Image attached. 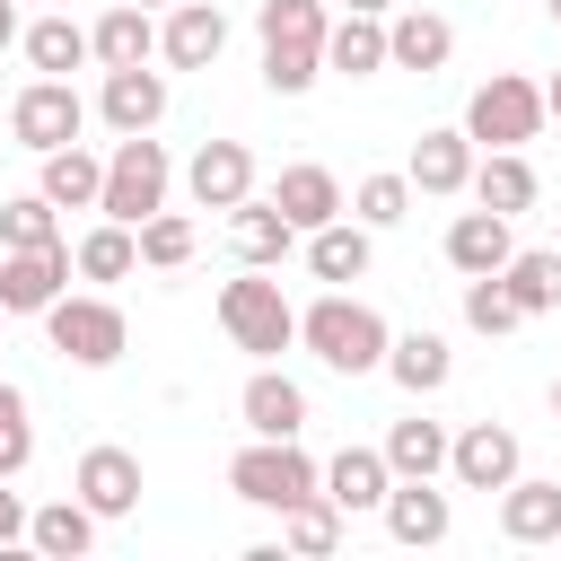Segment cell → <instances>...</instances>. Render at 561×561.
<instances>
[{"instance_id": "13", "label": "cell", "mask_w": 561, "mask_h": 561, "mask_svg": "<svg viewBox=\"0 0 561 561\" xmlns=\"http://www.w3.org/2000/svg\"><path fill=\"white\" fill-rule=\"evenodd\" d=\"M228 254H237V263H254V272H272V263H289V254H298V228L280 219V202H272V193H245V202L228 210Z\"/></svg>"}, {"instance_id": "48", "label": "cell", "mask_w": 561, "mask_h": 561, "mask_svg": "<svg viewBox=\"0 0 561 561\" xmlns=\"http://www.w3.org/2000/svg\"><path fill=\"white\" fill-rule=\"evenodd\" d=\"M543 9H552V26H561V0H543Z\"/></svg>"}, {"instance_id": "43", "label": "cell", "mask_w": 561, "mask_h": 561, "mask_svg": "<svg viewBox=\"0 0 561 561\" xmlns=\"http://www.w3.org/2000/svg\"><path fill=\"white\" fill-rule=\"evenodd\" d=\"M18 35H26V26H18V0H0V53H9Z\"/></svg>"}, {"instance_id": "23", "label": "cell", "mask_w": 561, "mask_h": 561, "mask_svg": "<svg viewBox=\"0 0 561 561\" xmlns=\"http://www.w3.org/2000/svg\"><path fill=\"white\" fill-rule=\"evenodd\" d=\"M35 193H44L53 210H96V193H105V158H96L88 140H61V149H44Z\"/></svg>"}, {"instance_id": "14", "label": "cell", "mask_w": 561, "mask_h": 561, "mask_svg": "<svg viewBox=\"0 0 561 561\" xmlns=\"http://www.w3.org/2000/svg\"><path fill=\"white\" fill-rule=\"evenodd\" d=\"M298 245H307V272H316L324 289H342V280H368V263H377V228H359L351 210H342V219H324V228H307Z\"/></svg>"}, {"instance_id": "45", "label": "cell", "mask_w": 561, "mask_h": 561, "mask_svg": "<svg viewBox=\"0 0 561 561\" xmlns=\"http://www.w3.org/2000/svg\"><path fill=\"white\" fill-rule=\"evenodd\" d=\"M342 9H368V18H386V9H394V0H342Z\"/></svg>"}, {"instance_id": "36", "label": "cell", "mask_w": 561, "mask_h": 561, "mask_svg": "<svg viewBox=\"0 0 561 561\" xmlns=\"http://www.w3.org/2000/svg\"><path fill=\"white\" fill-rule=\"evenodd\" d=\"M131 237H140V263H149V272H184V263H193V245H202L184 210H149Z\"/></svg>"}, {"instance_id": "29", "label": "cell", "mask_w": 561, "mask_h": 561, "mask_svg": "<svg viewBox=\"0 0 561 561\" xmlns=\"http://www.w3.org/2000/svg\"><path fill=\"white\" fill-rule=\"evenodd\" d=\"M324 70H342V79H377V70H386V18L342 9V18L324 26Z\"/></svg>"}, {"instance_id": "47", "label": "cell", "mask_w": 561, "mask_h": 561, "mask_svg": "<svg viewBox=\"0 0 561 561\" xmlns=\"http://www.w3.org/2000/svg\"><path fill=\"white\" fill-rule=\"evenodd\" d=\"M552 412H561V377H552Z\"/></svg>"}, {"instance_id": "46", "label": "cell", "mask_w": 561, "mask_h": 561, "mask_svg": "<svg viewBox=\"0 0 561 561\" xmlns=\"http://www.w3.org/2000/svg\"><path fill=\"white\" fill-rule=\"evenodd\" d=\"M131 9H175V0H131Z\"/></svg>"}, {"instance_id": "39", "label": "cell", "mask_w": 561, "mask_h": 561, "mask_svg": "<svg viewBox=\"0 0 561 561\" xmlns=\"http://www.w3.org/2000/svg\"><path fill=\"white\" fill-rule=\"evenodd\" d=\"M324 79V53L316 44H263V88L272 96H307Z\"/></svg>"}, {"instance_id": "12", "label": "cell", "mask_w": 561, "mask_h": 561, "mask_svg": "<svg viewBox=\"0 0 561 561\" xmlns=\"http://www.w3.org/2000/svg\"><path fill=\"white\" fill-rule=\"evenodd\" d=\"M184 193H193L202 210H237V202L254 193V149H245V140H202V149L184 158Z\"/></svg>"}, {"instance_id": "19", "label": "cell", "mask_w": 561, "mask_h": 561, "mask_svg": "<svg viewBox=\"0 0 561 561\" xmlns=\"http://www.w3.org/2000/svg\"><path fill=\"white\" fill-rule=\"evenodd\" d=\"M473 158H482V149L465 140V123H447V131H421V140H412V167H403V175H412V193L447 202V193L473 184Z\"/></svg>"}, {"instance_id": "17", "label": "cell", "mask_w": 561, "mask_h": 561, "mask_svg": "<svg viewBox=\"0 0 561 561\" xmlns=\"http://www.w3.org/2000/svg\"><path fill=\"white\" fill-rule=\"evenodd\" d=\"M377 517H386V535H394V543H412V552L447 543V526H456V508H447L438 473H430V482H394V491L377 500Z\"/></svg>"}, {"instance_id": "3", "label": "cell", "mask_w": 561, "mask_h": 561, "mask_svg": "<svg viewBox=\"0 0 561 561\" xmlns=\"http://www.w3.org/2000/svg\"><path fill=\"white\" fill-rule=\"evenodd\" d=\"M167 184H175V158H167V140H149V131H123V140L105 149V193H96V210H105V219H123V228H140L149 210H167Z\"/></svg>"}, {"instance_id": "26", "label": "cell", "mask_w": 561, "mask_h": 561, "mask_svg": "<svg viewBox=\"0 0 561 561\" xmlns=\"http://www.w3.org/2000/svg\"><path fill=\"white\" fill-rule=\"evenodd\" d=\"M482 210H500V219H517V210H535V167H526V149H482L473 158V184H465Z\"/></svg>"}, {"instance_id": "20", "label": "cell", "mask_w": 561, "mask_h": 561, "mask_svg": "<svg viewBox=\"0 0 561 561\" xmlns=\"http://www.w3.org/2000/svg\"><path fill=\"white\" fill-rule=\"evenodd\" d=\"M508 254H517V219H500V210H482V202L447 219V263H456L465 280H473V272H500Z\"/></svg>"}, {"instance_id": "11", "label": "cell", "mask_w": 561, "mask_h": 561, "mask_svg": "<svg viewBox=\"0 0 561 561\" xmlns=\"http://www.w3.org/2000/svg\"><path fill=\"white\" fill-rule=\"evenodd\" d=\"M96 114H105V131H114V140H123V131H158V123H167V70H149V61L105 70Z\"/></svg>"}, {"instance_id": "10", "label": "cell", "mask_w": 561, "mask_h": 561, "mask_svg": "<svg viewBox=\"0 0 561 561\" xmlns=\"http://www.w3.org/2000/svg\"><path fill=\"white\" fill-rule=\"evenodd\" d=\"M228 53V9L219 0H175L167 26H158V61L167 70H210Z\"/></svg>"}, {"instance_id": "44", "label": "cell", "mask_w": 561, "mask_h": 561, "mask_svg": "<svg viewBox=\"0 0 561 561\" xmlns=\"http://www.w3.org/2000/svg\"><path fill=\"white\" fill-rule=\"evenodd\" d=\"M543 123H561V70L543 79Z\"/></svg>"}, {"instance_id": "6", "label": "cell", "mask_w": 561, "mask_h": 561, "mask_svg": "<svg viewBox=\"0 0 561 561\" xmlns=\"http://www.w3.org/2000/svg\"><path fill=\"white\" fill-rule=\"evenodd\" d=\"M543 131V88L517 79V70H491L473 96H465V140L473 149H526Z\"/></svg>"}, {"instance_id": "49", "label": "cell", "mask_w": 561, "mask_h": 561, "mask_svg": "<svg viewBox=\"0 0 561 561\" xmlns=\"http://www.w3.org/2000/svg\"><path fill=\"white\" fill-rule=\"evenodd\" d=\"M44 9H61V0H44Z\"/></svg>"}, {"instance_id": "8", "label": "cell", "mask_w": 561, "mask_h": 561, "mask_svg": "<svg viewBox=\"0 0 561 561\" xmlns=\"http://www.w3.org/2000/svg\"><path fill=\"white\" fill-rule=\"evenodd\" d=\"M447 473L465 491H500V482L526 473V447H517L508 421H465V430H447Z\"/></svg>"}, {"instance_id": "28", "label": "cell", "mask_w": 561, "mask_h": 561, "mask_svg": "<svg viewBox=\"0 0 561 561\" xmlns=\"http://www.w3.org/2000/svg\"><path fill=\"white\" fill-rule=\"evenodd\" d=\"M26 543L44 561H79V552H96V508L79 491L70 500H44V508H26Z\"/></svg>"}, {"instance_id": "9", "label": "cell", "mask_w": 561, "mask_h": 561, "mask_svg": "<svg viewBox=\"0 0 561 561\" xmlns=\"http://www.w3.org/2000/svg\"><path fill=\"white\" fill-rule=\"evenodd\" d=\"M70 289V245H0V316H44Z\"/></svg>"}, {"instance_id": "18", "label": "cell", "mask_w": 561, "mask_h": 561, "mask_svg": "<svg viewBox=\"0 0 561 561\" xmlns=\"http://www.w3.org/2000/svg\"><path fill=\"white\" fill-rule=\"evenodd\" d=\"M447 53H456V26L438 18V9H386V70H447Z\"/></svg>"}, {"instance_id": "22", "label": "cell", "mask_w": 561, "mask_h": 561, "mask_svg": "<svg viewBox=\"0 0 561 561\" xmlns=\"http://www.w3.org/2000/svg\"><path fill=\"white\" fill-rule=\"evenodd\" d=\"M88 53H96V70H131V61H158V9H131V0H114V9L88 26Z\"/></svg>"}, {"instance_id": "4", "label": "cell", "mask_w": 561, "mask_h": 561, "mask_svg": "<svg viewBox=\"0 0 561 561\" xmlns=\"http://www.w3.org/2000/svg\"><path fill=\"white\" fill-rule=\"evenodd\" d=\"M44 333H53V351H61L70 368H114V359L131 351V324H123V307H114L105 289H61V298L44 307Z\"/></svg>"}, {"instance_id": "25", "label": "cell", "mask_w": 561, "mask_h": 561, "mask_svg": "<svg viewBox=\"0 0 561 561\" xmlns=\"http://www.w3.org/2000/svg\"><path fill=\"white\" fill-rule=\"evenodd\" d=\"M386 377L421 403V394H438L447 377H456V351H447V333H430V324H412V333H394L386 342Z\"/></svg>"}, {"instance_id": "30", "label": "cell", "mask_w": 561, "mask_h": 561, "mask_svg": "<svg viewBox=\"0 0 561 561\" xmlns=\"http://www.w3.org/2000/svg\"><path fill=\"white\" fill-rule=\"evenodd\" d=\"M18 44H26V61H35V79H70V70H88V61H96V53H88V26H79L70 9H53V18H35V26L18 35Z\"/></svg>"}, {"instance_id": "34", "label": "cell", "mask_w": 561, "mask_h": 561, "mask_svg": "<svg viewBox=\"0 0 561 561\" xmlns=\"http://www.w3.org/2000/svg\"><path fill=\"white\" fill-rule=\"evenodd\" d=\"M342 543V508L324 500V491H307L298 508H280V552H307V561H324Z\"/></svg>"}, {"instance_id": "32", "label": "cell", "mask_w": 561, "mask_h": 561, "mask_svg": "<svg viewBox=\"0 0 561 561\" xmlns=\"http://www.w3.org/2000/svg\"><path fill=\"white\" fill-rule=\"evenodd\" d=\"M386 473L394 482H430V473H447V421H394L386 430Z\"/></svg>"}, {"instance_id": "38", "label": "cell", "mask_w": 561, "mask_h": 561, "mask_svg": "<svg viewBox=\"0 0 561 561\" xmlns=\"http://www.w3.org/2000/svg\"><path fill=\"white\" fill-rule=\"evenodd\" d=\"M35 465V412H26V394L0 377V482H18Z\"/></svg>"}, {"instance_id": "31", "label": "cell", "mask_w": 561, "mask_h": 561, "mask_svg": "<svg viewBox=\"0 0 561 561\" xmlns=\"http://www.w3.org/2000/svg\"><path fill=\"white\" fill-rule=\"evenodd\" d=\"M70 272H79V280H131V272H140V237L96 210V228L70 245Z\"/></svg>"}, {"instance_id": "33", "label": "cell", "mask_w": 561, "mask_h": 561, "mask_svg": "<svg viewBox=\"0 0 561 561\" xmlns=\"http://www.w3.org/2000/svg\"><path fill=\"white\" fill-rule=\"evenodd\" d=\"M500 289L526 307V316H552L561 307V245H517L500 263Z\"/></svg>"}, {"instance_id": "37", "label": "cell", "mask_w": 561, "mask_h": 561, "mask_svg": "<svg viewBox=\"0 0 561 561\" xmlns=\"http://www.w3.org/2000/svg\"><path fill=\"white\" fill-rule=\"evenodd\" d=\"M324 26H333L324 0H263V9H254V35H263V44H316V53H324Z\"/></svg>"}, {"instance_id": "16", "label": "cell", "mask_w": 561, "mask_h": 561, "mask_svg": "<svg viewBox=\"0 0 561 561\" xmlns=\"http://www.w3.org/2000/svg\"><path fill=\"white\" fill-rule=\"evenodd\" d=\"M70 491L96 508V526H105V517H131V508H140V456H131V447H88L79 473H70Z\"/></svg>"}, {"instance_id": "1", "label": "cell", "mask_w": 561, "mask_h": 561, "mask_svg": "<svg viewBox=\"0 0 561 561\" xmlns=\"http://www.w3.org/2000/svg\"><path fill=\"white\" fill-rule=\"evenodd\" d=\"M298 342L333 368V377H377L386 368V316L368 307V298H351V289H324L316 307H298Z\"/></svg>"}, {"instance_id": "5", "label": "cell", "mask_w": 561, "mask_h": 561, "mask_svg": "<svg viewBox=\"0 0 561 561\" xmlns=\"http://www.w3.org/2000/svg\"><path fill=\"white\" fill-rule=\"evenodd\" d=\"M219 324H228V342L254 351V359H280V351L298 342V307H289L280 280H263L254 263H245V280H219Z\"/></svg>"}, {"instance_id": "42", "label": "cell", "mask_w": 561, "mask_h": 561, "mask_svg": "<svg viewBox=\"0 0 561 561\" xmlns=\"http://www.w3.org/2000/svg\"><path fill=\"white\" fill-rule=\"evenodd\" d=\"M9 543H26V500H18V491H0V552H9Z\"/></svg>"}, {"instance_id": "2", "label": "cell", "mask_w": 561, "mask_h": 561, "mask_svg": "<svg viewBox=\"0 0 561 561\" xmlns=\"http://www.w3.org/2000/svg\"><path fill=\"white\" fill-rule=\"evenodd\" d=\"M228 491L245 500V508H298L307 491H324V465L298 447V438H245L237 456H228Z\"/></svg>"}, {"instance_id": "27", "label": "cell", "mask_w": 561, "mask_h": 561, "mask_svg": "<svg viewBox=\"0 0 561 561\" xmlns=\"http://www.w3.org/2000/svg\"><path fill=\"white\" fill-rule=\"evenodd\" d=\"M386 491H394V473H386V447H342V456L324 465V500H333L342 517H368Z\"/></svg>"}, {"instance_id": "7", "label": "cell", "mask_w": 561, "mask_h": 561, "mask_svg": "<svg viewBox=\"0 0 561 561\" xmlns=\"http://www.w3.org/2000/svg\"><path fill=\"white\" fill-rule=\"evenodd\" d=\"M9 131H18V149H61V140H79L88 131V96L70 88V79H26L18 88V105H9Z\"/></svg>"}, {"instance_id": "41", "label": "cell", "mask_w": 561, "mask_h": 561, "mask_svg": "<svg viewBox=\"0 0 561 561\" xmlns=\"http://www.w3.org/2000/svg\"><path fill=\"white\" fill-rule=\"evenodd\" d=\"M465 324H473V333H517L526 307L500 289V272H473V280H465Z\"/></svg>"}, {"instance_id": "24", "label": "cell", "mask_w": 561, "mask_h": 561, "mask_svg": "<svg viewBox=\"0 0 561 561\" xmlns=\"http://www.w3.org/2000/svg\"><path fill=\"white\" fill-rule=\"evenodd\" d=\"M272 202H280V219H289V228L307 237V228L342 219V175H333V167H316V158H298V167H280Z\"/></svg>"}, {"instance_id": "40", "label": "cell", "mask_w": 561, "mask_h": 561, "mask_svg": "<svg viewBox=\"0 0 561 561\" xmlns=\"http://www.w3.org/2000/svg\"><path fill=\"white\" fill-rule=\"evenodd\" d=\"M0 245H61V219L44 193H9L0 202Z\"/></svg>"}, {"instance_id": "21", "label": "cell", "mask_w": 561, "mask_h": 561, "mask_svg": "<svg viewBox=\"0 0 561 561\" xmlns=\"http://www.w3.org/2000/svg\"><path fill=\"white\" fill-rule=\"evenodd\" d=\"M500 535L508 543H561V482H543V473L500 482Z\"/></svg>"}, {"instance_id": "35", "label": "cell", "mask_w": 561, "mask_h": 561, "mask_svg": "<svg viewBox=\"0 0 561 561\" xmlns=\"http://www.w3.org/2000/svg\"><path fill=\"white\" fill-rule=\"evenodd\" d=\"M412 202H421V193H412V175H359V184L342 193V210H351L359 228H394Z\"/></svg>"}, {"instance_id": "15", "label": "cell", "mask_w": 561, "mask_h": 561, "mask_svg": "<svg viewBox=\"0 0 561 561\" xmlns=\"http://www.w3.org/2000/svg\"><path fill=\"white\" fill-rule=\"evenodd\" d=\"M237 421H245L254 438H298V430H307V386L263 359V368L245 377V394H237Z\"/></svg>"}]
</instances>
